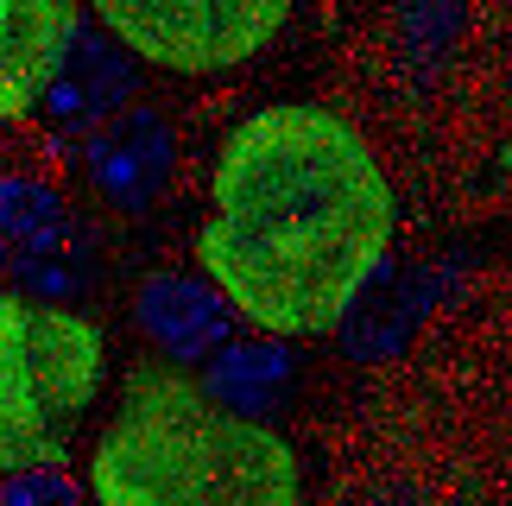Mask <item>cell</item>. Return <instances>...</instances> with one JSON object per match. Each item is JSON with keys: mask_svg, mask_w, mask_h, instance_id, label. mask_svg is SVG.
I'll list each match as a JSON object with an SVG mask.
<instances>
[{"mask_svg": "<svg viewBox=\"0 0 512 506\" xmlns=\"http://www.w3.org/2000/svg\"><path fill=\"white\" fill-rule=\"evenodd\" d=\"M399 235V197L367 133L323 102L241 114L209 165L196 266L266 336H329Z\"/></svg>", "mask_w": 512, "mask_h": 506, "instance_id": "cell-1", "label": "cell"}, {"mask_svg": "<svg viewBox=\"0 0 512 506\" xmlns=\"http://www.w3.org/2000/svg\"><path fill=\"white\" fill-rule=\"evenodd\" d=\"M83 481L102 506H291L304 494L298 450L266 418L215 405L196 367L165 355L121 374Z\"/></svg>", "mask_w": 512, "mask_h": 506, "instance_id": "cell-2", "label": "cell"}, {"mask_svg": "<svg viewBox=\"0 0 512 506\" xmlns=\"http://www.w3.org/2000/svg\"><path fill=\"white\" fill-rule=\"evenodd\" d=\"M108 386V329L76 304L0 285V475L70 462Z\"/></svg>", "mask_w": 512, "mask_h": 506, "instance_id": "cell-3", "label": "cell"}, {"mask_svg": "<svg viewBox=\"0 0 512 506\" xmlns=\"http://www.w3.org/2000/svg\"><path fill=\"white\" fill-rule=\"evenodd\" d=\"M146 70L228 76L285 32L291 0H83Z\"/></svg>", "mask_w": 512, "mask_h": 506, "instance_id": "cell-4", "label": "cell"}, {"mask_svg": "<svg viewBox=\"0 0 512 506\" xmlns=\"http://www.w3.org/2000/svg\"><path fill=\"white\" fill-rule=\"evenodd\" d=\"M76 159V178L108 216H152L171 184H177V165H184V140H177L171 114L152 108V102H133L121 114H108L95 133L70 146Z\"/></svg>", "mask_w": 512, "mask_h": 506, "instance_id": "cell-5", "label": "cell"}, {"mask_svg": "<svg viewBox=\"0 0 512 506\" xmlns=\"http://www.w3.org/2000/svg\"><path fill=\"white\" fill-rule=\"evenodd\" d=\"M140 57H133L121 38H114L102 19H76L64 57H57L45 95L32 108V127L45 152H70L83 133H95L108 114H121L133 95H140Z\"/></svg>", "mask_w": 512, "mask_h": 506, "instance_id": "cell-6", "label": "cell"}, {"mask_svg": "<svg viewBox=\"0 0 512 506\" xmlns=\"http://www.w3.org/2000/svg\"><path fill=\"white\" fill-rule=\"evenodd\" d=\"M133 329H140V342L152 355H165L177 367H203L215 348L234 336V304L228 291L209 279L203 266L184 272V266H159L146 272L140 285H133Z\"/></svg>", "mask_w": 512, "mask_h": 506, "instance_id": "cell-7", "label": "cell"}, {"mask_svg": "<svg viewBox=\"0 0 512 506\" xmlns=\"http://www.w3.org/2000/svg\"><path fill=\"white\" fill-rule=\"evenodd\" d=\"M443 298V279H437V266H380L373 279L354 291V304L336 317V329L329 336L342 342V355L348 361H392V355H405L411 336L424 329V317L437 310Z\"/></svg>", "mask_w": 512, "mask_h": 506, "instance_id": "cell-8", "label": "cell"}, {"mask_svg": "<svg viewBox=\"0 0 512 506\" xmlns=\"http://www.w3.org/2000/svg\"><path fill=\"white\" fill-rule=\"evenodd\" d=\"M83 0H0V127H26L64 57Z\"/></svg>", "mask_w": 512, "mask_h": 506, "instance_id": "cell-9", "label": "cell"}, {"mask_svg": "<svg viewBox=\"0 0 512 506\" xmlns=\"http://www.w3.org/2000/svg\"><path fill=\"white\" fill-rule=\"evenodd\" d=\"M196 380H203V393L215 405H228V412H241V418H279L291 386H298V355H291V336L253 329L247 342L228 336L196 367Z\"/></svg>", "mask_w": 512, "mask_h": 506, "instance_id": "cell-10", "label": "cell"}, {"mask_svg": "<svg viewBox=\"0 0 512 506\" xmlns=\"http://www.w3.org/2000/svg\"><path fill=\"white\" fill-rule=\"evenodd\" d=\"M76 228H83L76 222V203H70V190L57 184L51 171H32V165L0 171V235H7L13 253L70 241Z\"/></svg>", "mask_w": 512, "mask_h": 506, "instance_id": "cell-11", "label": "cell"}, {"mask_svg": "<svg viewBox=\"0 0 512 506\" xmlns=\"http://www.w3.org/2000/svg\"><path fill=\"white\" fill-rule=\"evenodd\" d=\"M7 285L26 291V298H45V304H83V298H95V291H102V253H95V235L76 228L70 241L13 253Z\"/></svg>", "mask_w": 512, "mask_h": 506, "instance_id": "cell-12", "label": "cell"}, {"mask_svg": "<svg viewBox=\"0 0 512 506\" xmlns=\"http://www.w3.org/2000/svg\"><path fill=\"white\" fill-rule=\"evenodd\" d=\"M89 481L70 475L64 462H26L0 475V506H38V500H83Z\"/></svg>", "mask_w": 512, "mask_h": 506, "instance_id": "cell-13", "label": "cell"}, {"mask_svg": "<svg viewBox=\"0 0 512 506\" xmlns=\"http://www.w3.org/2000/svg\"><path fill=\"white\" fill-rule=\"evenodd\" d=\"M7 266H13V247H7V235H0V285H7Z\"/></svg>", "mask_w": 512, "mask_h": 506, "instance_id": "cell-14", "label": "cell"}]
</instances>
